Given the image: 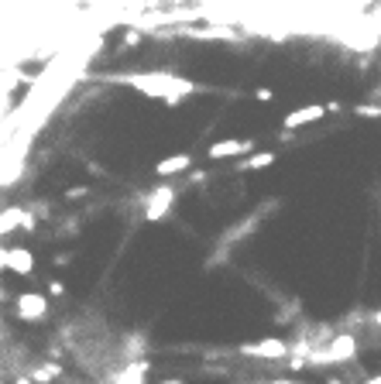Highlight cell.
<instances>
[{
  "instance_id": "cell-1",
  "label": "cell",
  "mask_w": 381,
  "mask_h": 384,
  "mask_svg": "<svg viewBox=\"0 0 381 384\" xmlns=\"http://www.w3.org/2000/svg\"><path fill=\"white\" fill-rule=\"evenodd\" d=\"M124 82L134 86L137 93L165 100L169 107H179L186 96L199 90L196 82H189V79H182V76H172V73H134V76H124Z\"/></svg>"
},
{
  "instance_id": "cell-2",
  "label": "cell",
  "mask_w": 381,
  "mask_h": 384,
  "mask_svg": "<svg viewBox=\"0 0 381 384\" xmlns=\"http://www.w3.org/2000/svg\"><path fill=\"white\" fill-rule=\"evenodd\" d=\"M357 336L354 333H337V336H330V343L323 346L326 350V367H340V364H350L354 357H357Z\"/></svg>"
},
{
  "instance_id": "cell-3",
  "label": "cell",
  "mask_w": 381,
  "mask_h": 384,
  "mask_svg": "<svg viewBox=\"0 0 381 384\" xmlns=\"http://www.w3.org/2000/svg\"><path fill=\"white\" fill-rule=\"evenodd\" d=\"M175 196H179V189H175V186L152 189V192H148V199H145V220H152V223L165 220V216L172 213V206H175Z\"/></svg>"
},
{
  "instance_id": "cell-4",
  "label": "cell",
  "mask_w": 381,
  "mask_h": 384,
  "mask_svg": "<svg viewBox=\"0 0 381 384\" xmlns=\"http://www.w3.org/2000/svg\"><path fill=\"white\" fill-rule=\"evenodd\" d=\"M244 357H258V361H286L288 357V340L282 336H268V340H258V343H244L241 346Z\"/></svg>"
},
{
  "instance_id": "cell-5",
  "label": "cell",
  "mask_w": 381,
  "mask_h": 384,
  "mask_svg": "<svg viewBox=\"0 0 381 384\" xmlns=\"http://www.w3.org/2000/svg\"><path fill=\"white\" fill-rule=\"evenodd\" d=\"M254 151V141L251 137H224V141H213L207 148V158L210 161H227V158H237V154H251Z\"/></svg>"
},
{
  "instance_id": "cell-6",
  "label": "cell",
  "mask_w": 381,
  "mask_h": 384,
  "mask_svg": "<svg viewBox=\"0 0 381 384\" xmlns=\"http://www.w3.org/2000/svg\"><path fill=\"white\" fill-rule=\"evenodd\" d=\"M326 117V103H309V107H296V110H288L286 114V131H299L306 124H316V120H323Z\"/></svg>"
},
{
  "instance_id": "cell-7",
  "label": "cell",
  "mask_w": 381,
  "mask_h": 384,
  "mask_svg": "<svg viewBox=\"0 0 381 384\" xmlns=\"http://www.w3.org/2000/svg\"><path fill=\"white\" fill-rule=\"evenodd\" d=\"M18 316L21 319H28V323H38L48 316V299L38 295V292H24L18 295Z\"/></svg>"
},
{
  "instance_id": "cell-8",
  "label": "cell",
  "mask_w": 381,
  "mask_h": 384,
  "mask_svg": "<svg viewBox=\"0 0 381 384\" xmlns=\"http://www.w3.org/2000/svg\"><path fill=\"white\" fill-rule=\"evenodd\" d=\"M192 169V154H169V158H162L158 165H155V175L158 178H175V175H182V172H189Z\"/></svg>"
},
{
  "instance_id": "cell-9",
  "label": "cell",
  "mask_w": 381,
  "mask_h": 384,
  "mask_svg": "<svg viewBox=\"0 0 381 384\" xmlns=\"http://www.w3.org/2000/svg\"><path fill=\"white\" fill-rule=\"evenodd\" d=\"M7 271H14L21 278H28L35 271V254L28 247H11L7 250Z\"/></svg>"
},
{
  "instance_id": "cell-10",
  "label": "cell",
  "mask_w": 381,
  "mask_h": 384,
  "mask_svg": "<svg viewBox=\"0 0 381 384\" xmlns=\"http://www.w3.org/2000/svg\"><path fill=\"white\" fill-rule=\"evenodd\" d=\"M275 161H278L275 151H251L237 161V172H265L268 165H275Z\"/></svg>"
},
{
  "instance_id": "cell-11",
  "label": "cell",
  "mask_w": 381,
  "mask_h": 384,
  "mask_svg": "<svg viewBox=\"0 0 381 384\" xmlns=\"http://www.w3.org/2000/svg\"><path fill=\"white\" fill-rule=\"evenodd\" d=\"M58 374H62V370H58V364H45V367H38L35 374H28V378H31L35 384H45V381H56Z\"/></svg>"
},
{
  "instance_id": "cell-12",
  "label": "cell",
  "mask_w": 381,
  "mask_h": 384,
  "mask_svg": "<svg viewBox=\"0 0 381 384\" xmlns=\"http://www.w3.org/2000/svg\"><path fill=\"white\" fill-rule=\"evenodd\" d=\"M357 117H367V120H381V103H357L354 107Z\"/></svg>"
},
{
  "instance_id": "cell-13",
  "label": "cell",
  "mask_w": 381,
  "mask_h": 384,
  "mask_svg": "<svg viewBox=\"0 0 381 384\" xmlns=\"http://www.w3.org/2000/svg\"><path fill=\"white\" fill-rule=\"evenodd\" d=\"M86 186H69V189H66V199H69V203H76V199H86Z\"/></svg>"
},
{
  "instance_id": "cell-14",
  "label": "cell",
  "mask_w": 381,
  "mask_h": 384,
  "mask_svg": "<svg viewBox=\"0 0 381 384\" xmlns=\"http://www.w3.org/2000/svg\"><path fill=\"white\" fill-rule=\"evenodd\" d=\"M48 295H52V299H58V295H66V285H62L58 278H52V282H48Z\"/></svg>"
},
{
  "instance_id": "cell-15",
  "label": "cell",
  "mask_w": 381,
  "mask_h": 384,
  "mask_svg": "<svg viewBox=\"0 0 381 384\" xmlns=\"http://www.w3.org/2000/svg\"><path fill=\"white\" fill-rule=\"evenodd\" d=\"M137 41H141V31H127L124 35V45H137Z\"/></svg>"
},
{
  "instance_id": "cell-16",
  "label": "cell",
  "mask_w": 381,
  "mask_h": 384,
  "mask_svg": "<svg viewBox=\"0 0 381 384\" xmlns=\"http://www.w3.org/2000/svg\"><path fill=\"white\" fill-rule=\"evenodd\" d=\"M367 319H371V326H375V329H381V309H375V312H371Z\"/></svg>"
},
{
  "instance_id": "cell-17",
  "label": "cell",
  "mask_w": 381,
  "mask_h": 384,
  "mask_svg": "<svg viewBox=\"0 0 381 384\" xmlns=\"http://www.w3.org/2000/svg\"><path fill=\"white\" fill-rule=\"evenodd\" d=\"M254 96H258V100H265V103H268V100H271V90H268V86H261V90H258Z\"/></svg>"
},
{
  "instance_id": "cell-18",
  "label": "cell",
  "mask_w": 381,
  "mask_h": 384,
  "mask_svg": "<svg viewBox=\"0 0 381 384\" xmlns=\"http://www.w3.org/2000/svg\"><path fill=\"white\" fill-rule=\"evenodd\" d=\"M7 250L11 247H0V271H7Z\"/></svg>"
},
{
  "instance_id": "cell-19",
  "label": "cell",
  "mask_w": 381,
  "mask_h": 384,
  "mask_svg": "<svg viewBox=\"0 0 381 384\" xmlns=\"http://www.w3.org/2000/svg\"><path fill=\"white\" fill-rule=\"evenodd\" d=\"M265 384H299V381H265Z\"/></svg>"
},
{
  "instance_id": "cell-20",
  "label": "cell",
  "mask_w": 381,
  "mask_h": 384,
  "mask_svg": "<svg viewBox=\"0 0 381 384\" xmlns=\"http://www.w3.org/2000/svg\"><path fill=\"white\" fill-rule=\"evenodd\" d=\"M326 384H347V381H340V378H330V381H326Z\"/></svg>"
},
{
  "instance_id": "cell-21",
  "label": "cell",
  "mask_w": 381,
  "mask_h": 384,
  "mask_svg": "<svg viewBox=\"0 0 381 384\" xmlns=\"http://www.w3.org/2000/svg\"><path fill=\"white\" fill-rule=\"evenodd\" d=\"M18 384H35V381H31V378H21V381Z\"/></svg>"
},
{
  "instance_id": "cell-22",
  "label": "cell",
  "mask_w": 381,
  "mask_h": 384,
  "mask_svg": "<svg viewBox=\"0 0 381 384\" xmlns=\"http://www.w3.org/2000/svg\"><path fill=\"white\" fill-rule=\"evenodd\" d=\"M378 69H381V62H378ZM375 96H378V100H381V86H378V90H375Z\"/></svg>"
},
{
  "instance_id": "cell-23",
  "label": "cell",
  "mask_w": 381,
  "mask_h": 384,
  "mask_svg": "<svg viewBox=\"0 0 381 384\" xmlns=\"http://www.w3.org/2000/svg\"><path fill=\"white\" fill-rule=\"evenodd\" d=\"M162 384H182V381H175V378H172V381H162Z\"/></svg>"
}]
</instances>
